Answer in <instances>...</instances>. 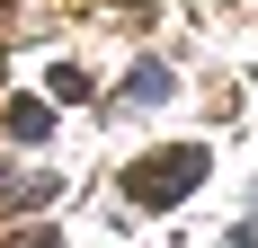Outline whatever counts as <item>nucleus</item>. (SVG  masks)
I'll return each mask as SVG.
<instances>
[{
  "mask_svg": "<svg viewBox=\"0 0 258 248\" xmlns=\"http://www.w3.org/2000/svg\"><path fill=\"white\" fill-rule=\"evenodd\" d=\"M196 186H205V151H160V160H134L125 169V204H143V213H169Z\"/></svg>",
  "mask_w": 258,
  "mask_h": 248,
  "instance_id": "f257e3e1",
  "label": "nucleus"
},
{
  "mask_svg": "<svg viewBox=\"0 0 258 248\" xmlns=\"http://www.w3.org/2000/svg\"><path fill=\"white\" fill-rule=\"evenodd\" d=\"M0 124H9V142H45V133H53V106H45V98H9Z\"/></svg>",
  "mask_w": 258,
  "mask_h": 248,
  "instance_id": "f03ea898",
  "label": "nucleus"
},
{
  "mask_svg": "<svg viewBox=\"0 0 258 248\" xmlns=\"http://www.w3.org/2000/svg\"><path fill=\"white\" fill-rule=\"evenodd\" d=\"M53 195V177H9L0 169V213H27V204H45Z\"/></svg>",
  "mask_w": 258,
  "mask_h": 248,
  "instance_id": "7ed1b4c3",
  "label": "nucleus"
},
{
  "mask_svg": "<svg viewBox=\"0 0 258 248\" xmlns=\"http://www.w3.org/2000/svg\"><path fill=\"white\" fill-rule=\"evenodd\" d=\"M134 98L160 106V98H169V71H160V62H134Z\"/></svg>",
  "mask_w": 258,
  "mask_h": 248,
  "instance_id": "20e7f679",
  "label": "nucleus"
},
{
  "mask_svg": "<svg viewBox=\"0 0 258 248\" xmlns=\"http://www.w3.org/2000/svg\"><path fill=\"white\" fill-rule=\"evenodd\" d=\"M45 89H53V98H89V80H80L72 62H53V71H45Z\"/></svg>",
  "mask_w": 258,
  "mask_h": 248,
  "instance_id": "39448f33",
  "label": "nucleus"
},
{
  "mask_svg": "<svg viewBox=\"0 0 258 248\" xmlns=\"http://www.w3.org/2000/svg\"><path fill=\"white\" fill-rule=\"evenodd\" d=\"M116 9H152V0H116Z\"/></svg>",
  "mask_w": 258,
  "mask_h": 248,
  "instance_id": "423d86ee",
  "label": "nucleus"
}]
</instances>
